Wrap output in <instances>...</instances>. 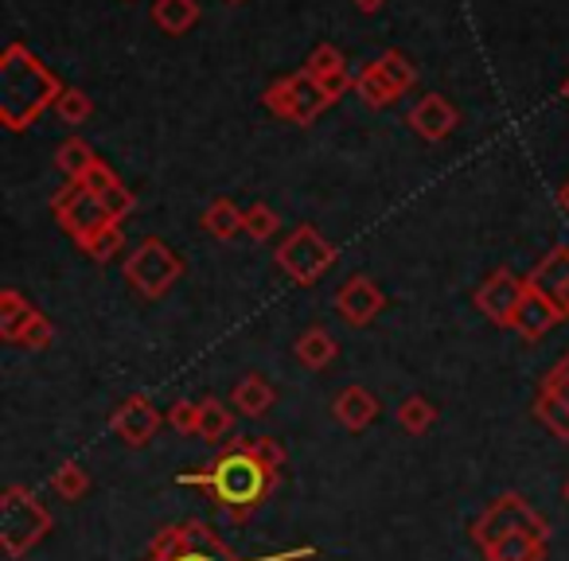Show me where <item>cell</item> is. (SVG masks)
Wrapping results in <instances>:
<instances>
[{"instance_id": "5b68a950", "label": "cell", "mask_w": 569, "mask_h": 561, "mask_svg": "<svg viewBox=\"0 0 569 561\" xmlns=\"http://www.w3.org/2000/svg\"><path fill=\"white\" fill-rule=\"evenodd\" d=\"M144 561H242V558H234L211 527H203V522H180V527H168L152 538Z\"/></svg>"}, {"instance_id": "7bdbcfd3", "label": "cell", "mask_w": 569, "mask_h": 561, "mask_svg": "<svg viewBox=\"0 0 569 561\" xmlns=\"http://www.w3.org/2000/svg\"><path fill=\"white\" fill-rule=\"evenodd\" d=\"M561 94H566V98H569V82H566V90H561Z\"/></svg>"}, {"instance_id": "3957f363", "label": "cell", "mask_w": 569, "mask_h": 561, "mask_svg": "<svg viewBox=\"0 0 569 561\" xmlns=\"http://www.w3.org/2000/svg\"><path fill=\"white\" fill-rule=\"evenodd\" d=\"M51 530V511L28 488H9L0 495V545L12 561L24 558Z\"/></svg>"}, {"instance_id": "4dcf8cb0", "label": "cell", "mask_w": 569, "mask_h": 561, "mask_svg": "<svg viewBox=\"0 0 569 561\" xmlns=\"http://www.w3.org/2000/svg\"><path fill=\"white\" fill-rule=\"evenodd\" d=\"M56 113L67 126H82V121L90 118V98L82 94V90H63V94L56 98Z\"/></svg>"}, {"instance_id": "d6986e66", "label": "cell", "mask_w": 569, "mask_h": 561, "mask_svg": "<svg viewBox=\"0 0 569 561\" xmlns=\"http://www.w3.org/2000/svg\"><path fill=\"white\" fill-rule=\"evenodd\" d=\"M199 441H207V444L234 441V413H230L222 402H214V398H203V402H199Z\"/></svg>"}, {"instance_id": "7c38bea8", "label": "cell", "mask_w": 569, "mask_h": 561, "mask_svg": "<svg viewBox=\"0 0 569 561\" xmlns=\"http://www.w3.org/2000/svg\"><path fill=\"white\" fill-rule=\"evenodd\" d=\"M382 304H387V297H382V289L375 285L371 277H351L348 285H340V293H336V309H340V317L356 328L371 324V320L382 312Z\"/></svg>"}, {"instance_id": "4316f807", "label": "cell", "mask_w": 569, "mask_h": 561, "mask_svg": "<svg viewBox=\"0 0 569 561\" xmlns=\"http://www.w3.org/2000/svg\"><path fill=\"white\" fill-rule=\"evenodd\" d=\"M356 90L363 94V102H367V106H390V102L398 98V90L390 87V79L382 74V67H379V63H371L363 74H359V79H356Z\"/></svg>"}, {"instance_id": "7402d4cb", "label": "cell", "mask_w": 569, "mask_h": 561, "mask_svg": "<svg viewBox=\"0 0 569 561\" xmlns=\"http://www.w3.org/2000/svg\"><path fill=\"white\" fill-rule=\"evenodd\" d=\"M535 418L550 429L558 441H569V402L558 398L553 390L538 387V398H535Z\"/></svg>"}, {"instance_id": "74e56055", "label": "cell", "mask_w": 569, "mask_h": 561, "mask_svg": "<svg viewBox=\"0 0 569 561\" xmlns=\"http://www.w3.org/2000/svg\"><path fill=\"white\" fill-rule=\"evenodd\" d=\"M542 387H546V390H553V394H558V398H566V402H569V355L561 359V363L553 367L550 374H546V379H542Z\"/></svg>"}, {"instance_id": "484cf974", "label": "cell", "mask_w": 569, "mask_h": 561, "mask_svg": "<svg viewBox=\"0 0 569 561\" xmlns=\"http://www.w3.org/2000/svg\"><path fill=\"white\" fill-rule=\"evenodd\" d=\"M203 227L211 230L214 238H234L238 230H242V211H238L230 199H214L203 214Z\"/></svg>"}, {"instance_id": "e575fe53", "label": "cell", "mask_w": 569, "mask_h": 561, "mask_svg": "<svg viewBox=\"0 0 569 561\" xmlns=\"http://www.w3.org/2000/svg\"><path fill=\"white\" fill-rule=\"evenodd\" d=\"M336 71H343V59L336 56V48H317L312 51V59H309V74L312 79H328V74H336Z\"/></svg>"}, {"instance_id": "9c48e42d", "label": "cell", "mask_w": 569, "mask_h": 561, "mask_svg": "<svg viewBox=\"0 0 569 561\" xmlns=\"http://www.w3.org/2000/svg\"><path fill=\"white\" fill-rule=\"evenodd\" d=\"M332 102V98L325 94V87H320L317 79H312L309 71L305 74H293V79L277 82L273 90L266 94V106L277 113V118L293 121V126H309L312 118H317L325 106Z\"/></svg>"}, {"instance_id": "603a6c76", "label": "cell", "mask_w": 569, "mask_h": 561, "mask_svg": "<svg viewBox=\"0 0 569 561\" xmlns=\"http://www.w3.org/2000/svg\"><path fill=\"white\" fill-rule=\"evenodd\" d=\"M395 418H398V425H402L410 437H426L429 429L437 425V405L429 402L426 394H410L402 405H398Z\"/></svg>"}, {"instance_id": "83f0119b", "label": "cell", "mask_w": 569, "mask_h": 561, "mask_svg": "<svg viewBox=\"0 0 569 561\" xmlns=\"http://www.w3.org/2000/svg\"><path fill=\"white\" fill-rule=\"evenodd\" d=\"M51 488H56V495H63V499H82L87 495V488H90V475H87V468L82 464H63V468H56V475H51Z\"/></svg>"}, {"instance_id": "8d00e7d4", "label": "cell", "mask_w": 569, "mask_h": 561, "mask_svg": "<svg viewBox=\"0 0 569 561\" xmlns=\"http://www.w3.org/2000/svg\"><path fill=\"white\" fill-rule=\"evenodd\" d=\"M79 183H87V188L90 191H94V196H106V191H110V188H118V176H113L110 172V168H106L102 164V160H98V164L94 168H90V172L87 176H82V180Z\"/></svg>"}, {"instance_id": "60d3db41", "label": "cell", "mask_w": 569, "mask_h": 561, "mask_svg": "<svg viewBox=\"0 0 569 561\" xmlns=\"http://www.w3.org/2000/svg\"><path fill=\"white\" fill-rule=\"evenodd\" d=\"M356 4H359L363 12H379V9H382V0H356Z\"/></svg>"}, {"instance_id": "4fadbf2b", "label": "cell", "mask_w": 569, "mask_h": 561, "mask_svg": "<svg viewBox=\"0 0 569 561\" xmlns=\"http://www.w3.org/2000/svg\"><path fill=\"white\" fill-rule=\"evenodd\" d=\"M527 285L535 293H542L546 301H553L569 317V246H558V250L546 253L535 273L527 277Z\"/></svg>"}, {"instance_id": "52a82bcc", "label": "cell", "mask_w": 569, "mask_h": 561, "mask_svg": "<svg viewBox=\"0 0 569 561\" xmlns=\"http://www.w3.org/2000/svg\"><path fill=\"white\" fill-rule=\"evenodd\" d=\"M56 214H59V222H63L67 230H71V238L74 242L87 250L90 242H94L102 230H110V227H118V222L106 214V207H102V199L94 196V191L87 188V183H71V188L63 191V196H56Z\"/></svg>"}, {"instance_id": "f35d334b", "label": "cell", "mask_w": 569, "mask_h": 561, "mask_svg": "<svg viewBox=\"0 0 569 561\" xmlns=\"http://www.w3.org/2000/svg\"><path fill=\"white\" fill-rule=\"evenodd\" d=\"M48 343H51V320L40 317L32 328H28V335L20 340V348H36V351H40V348H48Z\"/></svg>"}, {"instance_id": "ab89813d", "label": "cell", "mask_w": 569, "mask_h": 561, "mask_svg": "<svg viewBox=\"0 0 569 561\" xmlns=\"http://www.w3.org/2000/svg\"><path fill=\"white\" fill-rule=\"evenodd\" d=\"M558 207H561V211L569 214V180L561 183V191H558Z\"/></svg>"}, {"instance_id": "30bf717a", "label": "cell", "mask_w": 569, "mask_h": 561, "mask_svg": "<svg viewBox=\"0 0 569 561\" xmlns=\"http://www.w3.org/2000/svg\"><path fill=\"white\" fill-rule=\"evenodd\" d=\"M110 433L118 437L121 444H129V449H144V444L160 433V410L144 394H129L126 402L113 410Z\"/></svg>"}, {"instance_id": "1f68e13d", "label": "cell", "mask_w": 569, "mask_h": 561, "mask_svg": "<svg viewBox=\"0 0 569 561\" xmlns=\"http://www.w3.org/2000/svg\"><path fill=\"white\" fill-rule=\"evenodd\" d=\"M379 67H382V74H387L390 87H395L398 94H406V90L413 87V67L406 63L402 56H395V51H390V56H382V59H379Z\"/></svg>"}, {"instance_id": "277c9868", "label": "cell", "mask_w": 569, "mask_h": 561, "mask_svg": "<svg viewBox=\"0 0 569 561\" xmlns=\"http://www.w3.org/2000/svg\"><path fill=\"white\" fill-rule=\"evenodd\" d=\"M468 534H472V542L480 545V550H488V545H496L499 538H507V534L546 538L550 530H546V519L527 503V499L515 495V491H503V495H496L480 514H476Z\"/></svg>"}, {"instance_id": "f1b7e54d", "label": "cell", "mask_w": 569, "mask_h": 561, "mask_svg": "<svg viewBox=\"0 0 569 561\" xmlns=\"http://www.w3.org/2000/svg\"><path fill=\"white\" fill-rule=\"evenodd\" d=\"M277 227H281V219H277V214L269 211L266 203H253V207H246V211H242V230H246L250 238H258V242L273 238V234H277Z\"/></svg>"}, {"instance_id": "8fae6325", "label": "cell", "mask_w": 569, "mask_h": 561, "mask_svg": "<svg viewBox=\"0 0 569 561\" xmlns=\"http://www.w3.org/2000/svg\"><path fill=\"white\" fill-rule=\"evenodd\" d=\"M522 297H527V281H519L515 273L499 269V273H491L488 281L480 285V293H476V309H480L483 317L491 320V324L511 328L515 324V312H519V304H522Z\"/></svg>"}, {"instance_id": "ac0fdd59", "label": "cell", "mask_w": 569, "mask_h": 561, "mask_svg": "<svg viewBox=\"0 0 569 561\" xmlns=\"http://www.w3.org/2000/svg\"><path fill=\"white\" fill-rule=\"evenodd\" d=\"M40 317H43V312H36L32 304H28L20 293H12V289L4 297H0V335H4L9 343L24 340L28 328H32Z\"/></svg>"}, {"instance_id": "ffe728a7", "label": "cell", "mask_w": 569, "mask_h": 561, "mask_svg": "<svg viewBox=\"0 0 569 561\" xmlns=\"http://www.w3.org/2000/svg\"><path fill=\"white\" fill-rule=\"evenodd\" d=\"M488 561H546V538L538 534H507L483 550Z\"/></svg>"}, {"instance_id": "6da1fadb", "label": "cell", "mask_w": 569, "mask_h": 561, "mask_svg": "<svg viewBox=\"0 0 569 561\" xmlns=\"http://www.w3.org/2000/svg\"><path fill=\"white\" fill-rule=\"evenodd\" d=\"M281 475L273 468H266L250 449H242L238 441L227 444V452L211 460L203 472L180 475V483H196L219 507H227L230 514H250L253 507H261L269 499V491L277 488Z\"/></svg>"}, {"instance_id": "d4e9b609", "label": "cell", "mask_w": 569, "mask_h": 561, "mask_svg": "<svg viewBox=\"0 0 569 561\" xmlns=\"http://www.w3.org/2000/svg\"><path fill=\"white\" fill-rule=\"evenodd\" d=\"M56 164H59V172H63L67 180H71V183H79L82 176H87L90 168L98 164V157L87 149V141H79V137H74V141H67L63 149L56 152Z\"/></svg>"}, {"instance_id": "836d02e7", "label": "cell", "mask_w": 569, "mask_h": 561, "mask_svg": "<svg viewBox=\"0 0 569 561\" xmlns=\"http://www.w3.org/2000/svg\"><path fill=\"white\" fill-rule=\"evenodd\" d=\"M98 199H102L106 214H110L113 222H121V219H126V214L133 211V203H137V199H133V191H126V188H121V183H118V188H110V191H106V196H98Z\"/></svg>"}, {"instance_id": "e0dca14e", "label": "cell", "mask_w": 569, "mask_h": 561, "mask_svg": "<svg viewBox=\"0 0 569 561\" xmlns=\"http://www.w3.org/2000/svg\"><path fill=\"white\" fill-rule=\"evenodd\" d=\"M273 387H269L261 374H246L242 382H238L234 390H230V405H234L242 418H266L269 413V405H273Z\"/></svg>"}, {"instance_id": "2e32d148", "label": "cell", "mask_w": 569, "mask_h": 561, "mask_svg": "<svg viewBox=\"0 0 569 561\" xmlns=\"http://www.w3.org/2000/svg\"><path fill=\"white\" fill-rule=\"evenodd\" d=\"M410 126L418 129L426 141H441V137H449L452 126H457V110H452L441 94H426L418 106H413Z\"/></svg>"}, {"instance_id": "9a60e30c", "label": "cell", "mask_w": 569, "mask_h": 561, "mask_svg": "<svg viewBox=\"0 0 569 561\" xmlns=\"http://www.w3.org/2000/svg\"><path fill=\"white\" fill-rule=\"evenodd\" d=\"M566 317V312L558 309L553 301H546L542 293H535V289L527 285V297H522V304H519V312H515V332L519 335H527V340H538V335H546L550 332L558 320Z\"/></svg>"}, {"instance_id": "d590c367", "label": "cell", "mask_w": 569, "mask_h": 561, "mask_svg": "<svg viewBox=\"0 0 569 561\" xmlns=\"http://www.w3.org/2000/svg\"><path fill=\"white\" fill-rule=\"evenodd\" d=\"M118 250H121V230H118V227L102 230V234H98L94 242L87 246V253H90V258H94V261H110Z\"/></svg>"}, {"instance_id": "cb8c5ba5", "label": "cell", "mask_w": 569, "mask_h": 561, "mask_svg": "<svg viewBox=\"0 0 569 561\" xmlns=\"http://www.w3.org/2000/svg\"><path fill=\"white\" fill-rule=\"evenodd\" d=\"M152 20H157V28H164L168 36H180L199 20V4L196 0H157Z\"/></svg>"}, {"instance_id": "ba28073f", "label": "cell", "mask_w": 569, "mask_h": 561, "mask_svg": "<svg viewBox=\"0 0 569 561\" xmlns=\"http://www.w3.org/2000/svg\"><path fill=\"white\" fill-rule=\"evenodd\" d=\"M332 261H336V250L312 227H297L293 234L284 238L281 250H277V266L293 277L297 285H312Z\"/></svg>"}, {"instance_id": "5bb4252c", "label": "cell", "mask_w": 569, "mask_h": 561, "mask_svg": "<svg viewBox=\"0 0 569 561\" xmlns=\"http://www.w3.org/2000/svg\"><path fill=\"white\" fill-rule=\"evenodd\" d=\"M332 418L340 421L343 429H351V433H363L367 425H375V421H379V402H375L371 390L343 387L340 394H336V402H332Z\"/></svg>"}, {"instance_id": "d6a6232c", "label": "cell", "mask_w": 569, "mask_h": 561, "mask_svg": "<svg viewBox=\"0 0 569 561\" xmlns=\"http://www.w3.org/2000/svg\"><path fill=\"white\" fill-rule=\"evenodd\" d=\"M168 421L180 437H199V402H176Z\"/></svg>"}, {"instance_id": "44dd1931", "label": "cell", "mask_w": 569, "mask_h": 561, "mask_svg": "<svg viewBox=\"0 0 569 561\" xmlns=\"http://www.w3.org/2000/svg\"><path fill=\"white\" fill-rule=\"evenodd\" d=\"M336 340L332 332H325V328H309V332L297 340V363L309 367V371H325L328 363L336 359Z\"/></svg>"}, {"instance_id": "7a4b0ae2", "label": "cell", "mask_w": 569, "mask_h": 561, "mask_svg": "<svg viewBox=\"0 0 569 561\" xmlns=\"http://www.w3.org/2000/svg\"><path fill=\"white\" fill-rule=\"evenodd\" d=\"M59 94L63 90L43 71L40 59L28 56L20 43L4 51V63H0V118H4V126L24 129L32 118H40L43 106H56Z\"/></svg>"}, {"instance_id": "b9f144b4", "label": "cell", "mask_w": 569, "mask_h": 561, "mask_svg": "<svg viewBox=\"0 0 569 561\" xmlns=\"http://www.w3.org/2000/svg\"><path fill=\"white\" fill-rule=\"evenodd\" d=\"M561 495H566V503H569V480H566V488H561Z\"/></svg>"}, {"instance_id": "f546056e", "label": "cell", "mask_w": 569, "mask_h": 561, "mask_svg": "<svg viewBox=\"0 0 569 561\" xmlns=\"http://www.w3.org/2000/svg\"><path fill=\"white\" fill-rule=\"evenodd\" d=\"M238 444H242V449H250L253 457H258L266 468H273L277 475H281L284 460H289V457H284V444L277 441V437H250V441H238Z\"/></svg>"}, {"instance_id": "8992f818", "label": "cell", "mask_w": 569, "mask_h": 561, "mask_svg": "<svg viewBox=\"0 0 569 561\" xmlns=\"http://www.w3.org/2000/svg\"><path fill=\"white\" fill-rule=\"evenodd\" d=\"M180 273H183L180 258H176L164 242H157V238H144V242L137 246V250L129 253V261H126L129 285H133L141 297H149V301L164 297Z\"/></svg>"}]
</instances>
